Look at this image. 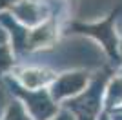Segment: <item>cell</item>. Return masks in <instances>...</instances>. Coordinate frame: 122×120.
Masks as SVG:
<instances>
[]
</instances>
